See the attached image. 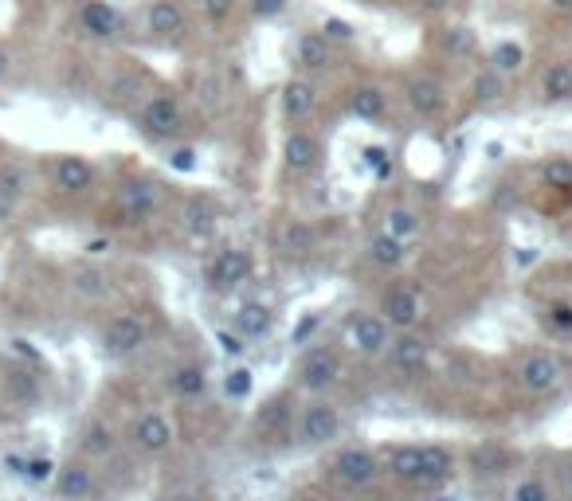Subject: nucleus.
I'll return each mask as SVG.
<instances>
[{
	"instance_id": "nucleus-49",
	"label": "nucleus",
	"mask_w": 572,
	"mask_h": 501,
	"mask_svg": "<svg viewBox=\"0 0 572 501\" xmlns=\"http://www.w3.org/2000/svg\"><path fill=\"white\" fill-rule=\"evenodd\" d=\"M169 165H173L177 173H192V169H196V149H192V145L169 149Z\"/></svg>"
},
{
	"instance_id": "nucleus-50",
	"label": "nucleus",
	"mask_w": 572,
	"mask_h": 501,
	"mask_svg": "<svg viewBox=\"0 0 572 501\" xmlns=\"http://www.w3.org/2000/svg\"><path fill=\"white\" fill-rule=\"evenodd\" d=\"M318 325H322V318H318V314H306V318H302V321H298V325H294L290 341H294V345H310V337L318 333Z\"/></svg>"
},
{
	"instance_id": "nucleus-46",
	"label": "nucleus",
	"mask_w": 572,
	"mask_h": 501,
	"mask_svg": "<svg viewBox=\"0 0 572 501\" xmlns=\"http://www.w3.org/2000/svg\"><path fill=\"white\" fill-rule=\"evenodd\" d=\"M322 36H326L330 44H349V40L357 36V28H353L349 20H341V16H326V20H322Z\"/></svg>"
},
{
	"instance_id": "nucleus-57",
	"label": "nucleus",
	"mask_w": 572,
	"mask_h": 501,
	"mask_svg": "<svg viewBox=\"0 0 572 501\" xmlns=\"http://www.w3.org/2000/svg\"><path fill=\"white\" fill-rule=\"evenodd\" d=\"M302 501H326V498H314V494H310V498H302Z\"/></svg>"
},
{
	"instance_id": "nucleus-60",
	"label": "nucleus",
	"mask_w": 572,
	"mask_h": 501,
	"mask_svg": "<svg viewBox=\"0 0 572 501\" xmlns=\"http://www.w3.org/2000/svg\"><path fill=\"white\" fill-rule=\"evenodd\" d=\"M110 4H114V0H110Z\"/></svg>"
},
{
	"instance_id": "nucleus-2",
	"label": "nucleus",
	"mask_w": 572,
	"mask_h": 501,
	"mask_svg": "<svg viewBox=\"0 0 572 501\" xmlns=\"http://www.w3.org/2000/svg\"><path fill=\"white\" fill-rule=\"evenodd\" d=\"M98 345L106 357L122 361V357H134L149 345V321L138 310H122L114 318H106V325L98 329Z\"/></svg>"
},
{
	"instance_id": "nucleus-59",
	"label": "nucleus",
	"mask_w": 572,
	"mask_h": 501,
	"mask_svg": "<svg viewBox=\"0 0 572 501\" xmlns=\"http://www.w3.org/2000/svg\"><path fill=\"white\" fill-rule=\"evenodd\" d=\"M0 271H4V259H0Z\"/></svg>"
},
{
	"instance_id": "nucleus-29",
	"label": "nucleus",
	"mask_w": 572,
	"mask_h": 501,
	"mask_svg": "<svg viewBox=\"0 0 572 501\" xmlns=\"http://www.w3.org/2000/svg\"><path fill=\"white\" fill-rule=\"evenodd\" d=\"M365 255H369V263H373V267H381V271H396V267L408 259V243H404V239H396V235H388V231H377V235L365 243Z\"/></svg>"
},
{
	"instance_id": "nucleus-26",
	"label": "nucleus",
	"mask_w": 572,
	"mask_h": 501,
	"mask_svg": "<svg viewBox=\"0 0 572 501\" xmlns=\"http://www.w3.org/2000/svg\"><path fill=\"white\" fill-rule=\"evenodd\" d=\"M67 286H71V294L75 298H83V302H106L110 298V274L95 267V263H79V267H71L67 274Z\"/></svg>"
},
{
	"instance_id": "nucleus-20",
	"label": "nucleus",
	"mask_w": 572,
	"mask_h": 501,
	"mask_svg": "<svg viewBox=\"0 0 572 501\" xmlns=\"http://www.w3.org/2000/svg\"><path fill=\"white\" fill-rule=\"evenodd\" d=\"M283 165L290 177H306L322 165V141L306 130H290L283 141Z\"/></svg>"
},
{
	"instance_id": "nucleus-6",
	"label": "nucleus",
	"mask_w": 572,
	"mask_h": 501,
	"mask_svg": "<svg viewBox=\"0 0 572 501\" xmlns=\"http://www.w3.org/2000/svg\"><path fill=\"white\" fill-rule=\"evenodd\" d=\"M44 173L59 196H87L98 181V169L79 153H55V157H48Z\"/></svg>"
},
{
	"instance_id": "nucleus-3",
	"label": "nucleus",
	"mask_w": 572,
	"mask_h": 501,
	"mask_svg": "<svg viewBox=\"0 0 572 501\" xmlns=\"http://www.w3.org/2000/svg\"><path fill=\"white\" fill-rule=\"evenodd\" d=\"M341 376H345V361H341V353L330 349V345L306 349L298 368H294V384H298L302 392H314V396H326L330 388H337Z\"/></svg>"
},
{
	"instance_id": "nucleus-17",
	"label": "nucleus",
	"mask_w": 572,
	"mask_h": 501,
	"mask_svg": "<svg viewBox=\"0 0 572 501\" xmlns=\"http://www.w3.org/2000/svg\"><path fill=\"white\" fill-rule=\"evenodd\" d=\"M384 357H388V365L396 368V372H404V376H420L431 361V341H424L420 333H396L392 341H388V349H384Z\"/></svg>"
},
{
	"instance_id": "nucleus-54",
	"label": "nucleus",
	"mask_w": 572,
	"mask_h": 501,
	"mask_svg": "<svg viewBox=\"0 0 572 501\" xmlns=\"http://www.w3.org/2000/svg\"><path fill=\"white\" fill-rule=\"evenodd\" d=\"M424 12H447L451 8V0H416Z\"/></svg>"
},
{
	"instance_id": "nucleus-9",
	"label": "nucleus",
	"mask_w": 572,
	"mask_h": 501,
	"mask_svg": "<svg viewBox=\"0 0 572 501\" xmlns=\"http://www.w3.org/2000/svg\"><path fill=\"white\" fill-rule=\"evenodd\" d=\"M28 192H32V169L16 157L0 161V228H8L24 212Z\"/></svg>"
},
{
	"instance_id": "nucleus-34",
	"label": "nucleus",
	"mask_w": 572,
	"mask_h": 501,
	"mask_svg": "<svg viewBox=\"0 0 572 501\" xmlns=\"http://www.w3.org/2000/svg\"><path fill=\"white\" fill-rule=\"evenodd\" d=\"M471 466H475V474L498 478V474H506V470L514 466V455H510V447H502V443H482V447L471 451Z\"/></svg>"
},
{
	"instance_id": "nucleus-14",
	"label": "nucleus",
	"mask_w": 572,
	"mask_h": 501,
	"mask_svg": "<svg viewBox=\"0 0 572 501\" xmlns=\"http://www.w3.org/2000/svg\"><path fill=\"white\" fill-rule=\"evenodd\" d=\"M420 314H424V306H420V294L412 286L396 282V286H388L381 294V318L388 321V329L408 333V329L420 325Z\"/></svg>"
},
{
	"instance_id": "nucleus-11",
	"label": "nucleus",
	"mask_w": 572,
	"mask_h": 501,
	"mask_svg": "<svg viewBox=\"0 0 572 501\" xmlns=\"http://www.w3.org/2000/svg\"><path fill=\"white\" fill-rule=\"evenodd\" d=\"M345 341L357 357L373 361V357H384V349L392 341V329H388V321L381 314H353L349 325H345Z\"/></svg>"
},
{
	"instance_id": "nucleus-4",
	"label": "nucleus",
	"mask_w": 572,
	"mask_h": 501,
	"mask_svg": "<svg viewBox=\"0 0 572 501\" xmlns=\"http://www.w3.org/2000/svg\"><path fill=\"white\" fill-rule=\"evenodd\" d=\"M138 130L149 141H177L185 134V110L177 94H149L138 106Z\"/></svg>"
},
{
	"instance_id": "nucleus-38",
	"label": "nucleus",
	"mask_w": 572,
	"mask_h": 501,
	"mask_svg": "<svg viewBox=\"0 0 572 501\" xmlns=\"http://www.w3.org/2000/svg\"><path fill=\"white\" fill-rule=\"evenodd\" d=\"M471 94H475L478 106H494V102H502V94H506V75H498V71L482 67V71L475 75V83H471Z\"/></svg>"
},
{
	"instance_id": "nucleus-44",
	"label": "nucleus",
	"mask_w": 572,
	"mask_h": 501,
	"mask_svg": "<svg viewBox=\"0 0 572 501\" xmlns=\"http://www.w3.org/2000/svg\"><path fill=\"white\" fill-rule=\"evenodd\" d=\"M55 470H59V466H55L51 458H24V470H20V474H24L28 482L44 486V482H51V478H55Z\"/></svg>"
},
{
	"instance_id": "nucleus-31",
	"label": "nucleus",
	"mask_w": 572,
	"mask_h": 501,
	"mask_svg": "<svg viewBox=\"0 0 572 501\" xmlns=\"http://www.w3.org/2000/svg\"><path fill=\"white\" fill-rule=\"evenodd\" d=\"M314 247H318V231L310 228L306 220L283 224V231H279V251H283L286 259H306V255H314Z\"/></svg>"
},
{
	"instance_id": "nucleus-55",
	"label": "nucleus",
	"mask_w": 572,
	"mask_h": 501,
	"mask_svg": "<svg viewBox=\"0 0 572 501\" xmlns=\"http://www.w3.org/2000/svg\"><path fill=\"white\" fill-rule=\"evenodd\" d=\"M110 251V239H91L87 243V255H106Z\"/></svg>"
},
{
	"instance_id": "nucleus-42",
	"label": "nucleus",
	"mask_w": 572,
	"mask_h": 501,
	"mask_svg": "<svg viewBox=\"0 0 572 501\" xmlns=\"http://www.w3.org/2000/svg\"><path fill=\"white\" fill-rule=\"evenodd\" d=\"M443 51H451V55H471L475 51V32L471 28H447V36H443Z\"/></svg>"
},
{
	"instance_id": "nucleus-5",
	"label": "nucleus",
	"mask_w": 572,
	"mask_h": 501,
	"mask_svg": "<svg viewBox=\"0 0 572 501\" xmlns=\"http://www.w3.org/2000/svg\"><path fill=\"white\" fill-rule=\"evenodd\" d=\"M341 435V411L330 400H310L294 419V439L298 447H326Z\"/></svg>"
},
{
	"instance_id": "nucleus-18",
	"label": "nucleus",
	"mask_w": 572,
	"mask_h": 501,
	"mask_svg": "<svg viewBox=\"0 0 572 501\" xmlns=\"http://www.w3.org/2000/svg\"><path fill=\"white\" fill-rule=\"evenodd\" d=\"M404 98H408V106H412V114H420L424 122L431 118H439L443 110H447V87L435 79V75H408V83H404Z\"/></svg>"
},
{
	"instance_id": "nucleus-51",
	"label": "nucleus",
	"mask_w": 572,
	"mask_h": 501,
	"mask_svg": "<svg viewBox=\"0 0 572 501\" xmlns=\"http://www.w3.org/2000/svg\"><path fill=\"white\" fill-rule=\"evenodd\" d=\"M216 345H220V353H224V357H243V353H247L243 337H239V333H228V329H220V333H216Z\"/></svg>"
},
{
	"instance_id": "nucleus-21",
	"label": "nucleus",
	"mask_w": 572,
	"mask_h": 501,
	"mask_svg": "<svg viewBox=\"0 0 572 501\" xmlns=\"http://www.w3.org/2000/svg\"><path fill=\"white\" fill-rule=\"evenodd\" d=\"M189 28V12H185V0H149L145 8V32L157 36V40H173Z\"/></svg>"
},
{
	"instance_id": "nucleus-23",
	"label": "nucleus",
	"mask_w": 572,
	"mask_h": 501,
	"mask_svg": "<svg viewBox=\"0 0 572 501\" xmlns=\"http://www.w3.org/2000/svg\"><path fill=\"white\" fill-rule=\"evenodd\" d=\"M334 63V44L322 36V32H302L294 47H290V67L306 71V75H318Z\"/></svg>"
},
{
	"instance_id": "nucleus-36",
	"label": "nucleus",
	"mask_w": 572,
	"mask_h": 501,
	"mask_svg": "<svg viewBox=\"0 0 572 501\" xmlns=\"http://www.w3.org/2000/svg\"><path fill=\"white\" fill-rule=\"evenodd\" d=\"M420 228H424V220H420V212H412L408 204H392L388 212H384V228L388 235H396V239H412V235H420Z\"/></svg>"
},
{
	"instance_id": "nucleus-45",
	"label": "nucleus",
	"mask_w": 572,
	"mask_h": 501,
	"mask_svg": "<svg viewBox=\"0 0 572 501\" xmlns=\"http://www.w3.org/2000/svg\"><path fill=\"white\" fill-rule=\"evenodd\" d=\"M200 4V12H204V20H212V24H224V20H232L239 8V0H196Z\"/></svg>"
},
{
	"instance_id": "nucleus-40",
	"label": "nucleus",
	"mask_w": 572,
	"mask_h": 501,
	"mask_svg": "<svg viewBox=\"0 0 572 501\" xmlns=\"http://www.w3.org/2000/svg\"><path fill=\"white\" fill-rule=\"evenodd\" d=\"M541 181L557 192H569L572 188V157H549L541 165Z\"/></svg>"
},
{
	"instance_id": "nucleus-48",
	"label": "nucleus",
	"mask_w": 572,
	"mask_h": 501,
	"mask_svg": "<svg viewBox=\"0 0 572 501\" xmlns=\"http://www.w3.org/2000/svg\"><path fill=\"white\" fill-rule=\"evenodd\" d=\"M247 4H251V16H255V20H275V16H283L290 0H247Z\"/></svg>"
},
{
	"instance_id": "nucleus-58",
	"label": "nucleus",
	"mask_w": 572,
	"mask_h": 501,
	"mask_svg": "<svg viewBox=\"0 0 572 501\" xmlns=\"http://www.w3.org/2000/svg\"><path fill=\"white\" fill-rule=\"evenodd\" d=\"M435 501H455V498H435Z\"/></svg>"
},
{
	"instance_id": "nucleus-39",
	"label": "nucleus",
	"mask_w": 572,
	"mask_h": 501,
	"mask_svg": "<svg viewBox=\"0 0 572 501\" xmlns=\"http://www.w3.org/2000/svg\"><path fill=\"white\" fill-rule=\"evenodd\" d=\"M506 501H553V490H549V482H545V478L525 474V478H518V482L510 486Z\"/></svg>"
},
{
	"instance_id": "nucleus-53",
	"label": "nucleus",
	"mask_w": 572,
	"mask_h": 501,
	"mask_svg": "<svg viewBox=\"0 0 572 501\" xmlns=\"http://www.w3.org/2000/svg\"><path fill=\"white\" fill-rule=\"evenodd\" d=\"M12 75V51H8V44H0V83Z\"/></svg>"
},
{
	"instance_id": "nucleus-37",
	"label": "nucleus",
	"mask_w": 572,
	"mask_h": 501,
	"mask_svg": "<svg viewBox=\"0 0 572 501\" xmlns=\"http://www.w3.org/2000/svg\"><path fill=\"white\" fill-rule=\"evenodd\" d=\"M541 94L549 102H572V63H553L541 75Z\"/></svg>"
},
{
	"instance_id": "nucleus-28",
	"label": "nucleus",
	"mask_w": 572,
	"mask_h": 501,
	"mask_svg": "<svg viewBox=\"0 0 572 501\" xmlns=\"http://www.w3.org/2000/svg\"><path fill=\"white\" fill-rule=\"evenodd\" d=\"M349 114H353L357 122H384V114H388V94H384L381 87H373V83L353 87V91H349Z\"/></svg>"
},
{
	"instance_id": "nucleus-7",
	"label": "nucleus",
	"mask_w": 572,
	"mask_h": 501,
	"mask_svg": "<svg viewBox=\"0 0 572 501\" xmlns=\"http://www.w3.org/2000/svg\"><path fill=\"white\" fill-rule=\"evenodd\" d=\"M126 439H130V447L145 458H161L173 451V443H177V431H173V423L161 415V411H142L134 423H130V431H126Z\"/></svg>"
},
{
	"instance_id": "nucleus-33",
	"label": "nucleus",
	"mask_w": 572,
	"mask_h": 501,
	"mask_svg": "<svg viewBox=\"0 0 572 501\" xmlns=\"http://www.w3.org/2000/svg\"><path fill=\"white\" fill-rule=\"evenodd\" d=\"M165 388L177 396V400H196L208 392V372L200 365H177L165 376Z\"/></svg>"
},
{
	"instance_id": "nucleus-30",
	"label": "nucleus",
	"mask_w": 572,
	"mask_h": 501,
	"mask_svg": "<svg viewBox=\"0 0 572 501\" xmlns=\"http://www.w3.org/2000/svg\"><path fill=\"white\" fill-rule=\"evenodd\" d=\"M384 474L388 478H396V482H404V486H412L416 482V474H420V443H396L388 455H384Z\"/></svg>"
},
{
	"instance_id": "nucleus-52",
	"label": "nucleus",
	"mask_w": 572,
	"mask_h": 501,
	"mask_svg": "<svg viewBox=\"0 0 572 501\" xmlns=\"http://www.w3.org/2000/svg\"><path fill=\"white\" fill-rule=\"evenodd\" d=\"M165 501H212L204 490H196V486H185V490H173V494H165Z\"/></svg>"
},
{
	"instance_id": "nucleus-19",
	"label": "nucleus",
	"mask_w": 572,
	"mask_h": 501,
	"mask_svg": "<svg viewBox=\"0 0 572 501\" xmlns=\"http://www.w3.org/2000/svg\"><path fill=\"white\" fill-rule=\"evenodd\" d=\"M294 392H275L263 408L255 411V419H251V431L259 435V439H275V435H286L290 427H294Z\"/></svg>"
},
{
	"instance_id": "nucleus-1",
	"label": "nucleus",
	"mask_w": 572,
	"mask_h": 501,
	"mask_svg": "<svg viewBox=\"0 0 572 501\" xmlns=\"http://www.w3.org/2000/svg\"><path fill=\"white\" fill-rule=\"evenodd\" d=\"M161 208H165V184L157 177L138 173V177H126L118 184V216H122V224L142 228Z\"/></svg>"
},
{
	"instance_id": "nucleus-12",
	"label": "nucleus",
	"mask_w": 572,
	"mask_h": 501,
	"mask_svg": "<svg viewBox=\"0 0 572 501\" xmlns=\"http://www.w3.org/2000/svg\"><path fill=\"white\" fill-rule=\"evenodd\" d=\"M518 384L529 396H549L565 384V365L557 353H529L518 365Z\"/></svg>"
},
{
	"instance_id": "nucleus-22",
	"label": "nucleus",
	"mask_w": 572,
	"mask_h": 501,
	"mask_svg": "<svg viewBox=\"0 0 572 501\" xmlns=\"http://www.w3.org/2000/svg\"><path fill=\"white\" fill-rule=\"evenodd\" d=\"M455 474V451L443 443H424L420 447V474H416V490H439L443 482H451Z\"/></svg>"
},
{
	"instance_id": "nucleus-27",
	"label": "nucleus",
	"mask_w": 572,
	"mask_h": 501,
	"mask_svg": "<svg viewBox=\"0 0 572 501\" xmlns=\"http://www.w3.org/2000/svg\"><path fill=\"white\" fill-rule=\"evenodd\" d=\"M232 325H236V333L243 341H259V337H267L275 329V310L267 302H243L232 314Z\"/></svg>"
},
{
	"instance_id": "nucleus-16",
	"label": "nucleus",
	"mask_w": 572,
	"mask_h": 501,
	"mask_svg": "<svg viewBox=\"0 0 572 501\" xmlns=\"http://www.w3.org/2000/svg\"><path fill=\"white\" fill-rule=\"evenodd\" d=\"M79 28L91 36V40H118L126 32V16L110 4V0H83L79 4Z\"/></svg>"
},
{
	"instance_id": "nucleus-24",
	"label": "nucleus",
	"mask_w": 572,
	"mask_h": 501,
	"mask_svg": "<svg viewBox=\"0 0 572 501\" xmlns=\"http://www.w3.org/2000/svg\"><path fill=\"white\" fill-rule=\"evenodd\" d=\"M279 110L286 122H306L318 110V87L310 79H290L279 91Z\"/></svg>"
},
{
	"instance_id": "nucleus-41",
	"label": "nucleus",
	"mask_w": 572,
	"mask_h": 501,
	"mask_svg": "<svg viewBox=\"0 0 572 501\" xmlns=\"http://www.w3.org/2000/svg\"><path fill=\"white\" fill-rule=\"evenodd\" d=\"M251 388H255V380H251V368H228V376H224V396L228 400H247L251 396Z\"/></svg>"
},
{
	"instance_id": "nucleus-32",
	"label": "nucleus",
	"mask_w": 572,
	"mask_h": 501,
	"mask_svg": "<svg viewBox=\"0 0 572 501\" xmlns=\"http://www.w3.org/2000/svg\"><path fill=\"white\" fill-rule=\"evenodd\" d=\"M114 451H118V435H114L102 419H91V423L79 431V455L83 458L95 462V458H110Z\"/></svg>"
},
{
	"instance_id": "nucleus-35",
	"label": "nucleus",
	"mask_w": 572,
	"mask_h": 501,
	"mask_svg": "<svg viewBox=\"0 0 572 501\" xmlns=\"http://www.w3.org/2000/svg\"><path fill=\"white\" fill-rule=\"evenodd\" d=\"M486 67L490 71H498V75H518L525 67V47L514 44V40H498V44L490 47V55H486Z\"/></svg>"
},
{
	"instance_id": "nucleus-47",
	"label": "nucleus",
	"mask_w": 572,
	"mask_h": 501,
	"mask_svg": "<svg viewBox=\"0 0 572 501\" xmlns=\"http://www.w3.org/2000/svg\"><path fill=\"white\" fill-rule=\"evenodd\" d=\"M361 161L377 173V177H388L392 173V161H388V149H381V145H369L365 153H361Z\"/></svg>"
},
{
	"instance_id": "nucleus-15",
	"label": "nucleus",
	"mask_w": 572,
	"mask_h": 501,
	"mask_svg": "<svg viewBox=\"0 0 572 501\" xmlns=\"http://www.w3.org/2000/svg\"><path fill=\"white\" fill-rule=\"evenodd\" d=\"M251 271H255V263H251V255L243 247H224V251L212 255L204 278H208L212 290H236V286H243L251 278Z\"/></svg>"
},
{
	"instance_id": "nucleus-8",
	"label": "nucleus",
	"mask_w": 572,
	"mask_h": 501,
	"mask_svg": "<svg viewBox=\"0 0 572 501\" xmlns=\"http://www.w3.org/2000/svg\"><path fill=\"white\" fill-rule=\"evenodd\" d=\"M0 396L16 411H36L44 404V376L28 365H8L0 376Z\"/></svg>"
},
{
	"instance_id": "nucleus-25",
	"label": "nucleus",
	"mask_w": 572,
	"mask_h": 501,
	"mask_svg": "<svg viewBox=\"0 0 572 501\" xmlns=\"http://www.w3.org/2000/svg\"><path fill=\"white\" fill-rule=\"evenodd\" d=\"M181 224L189 231L192 239H208L216 224H220V208H216V200L212 196H189L185 204H181Z\"/></svg>"
},
{
	"instance_id": "nucleus-43",
	"label": "nucleus",
	"mask_w": 572,
	"mask_h": 501,
	"mask_svg": "<svg viewBox=\"0 0 572 501\" xmlns=\"http://www.w3.org/2000/svg\"><path fill=\"white\" fill-rule=\"evenodd\" d=\"M545 325L553 329V333H572V302H553V306H545Z\"/></svg>"
},
{
	"instance_id": "nucleus-13",
	"label": "nucleus",
	"mask_w": 572,
	"mask_h": 501,
	"mask_svg": "<svg viewBox=\"0 0 572 501\" xmlns=\"http://www.w3.org/2000/svg\"><path fill=\"white\" fill-rule=\"evenodd\" d=\"M334 474L349 490H369L384 474V466L369 447H345V451H337L334 458Z\"/></svg>"
},
{
	"instance_id": "nucleus-56",
	"label": "nucleus",
	"mask_w": 572,
	"mask_h": 501,
	"mask_svg": "<svg viewBox=\"0 0 572 501\" xmlns=\"http://www.w3.org/2000/svg\"><path fill=\"white\" fill-rule=\"evenodd\" d=\"M569 501H572V470H569Z\"/></svg>"
},
{
	"instance_id": "nucleus-10",
	"label": "nucleus",
	"mask_w": 572,
	"mask_h": 501,
	"mask_svg": "<svg viewBox=\"0 0 572 501\" xmlns=\"http://www.w3.org/2000/svg\"><path fill=\"white\" fill-rule=\"evenodd\" d=\"M51 486H55V498L59 501H95L98 470L91 466V458H83V455L67 458V462L55 470Z\"/></svg>"
}]
</instances>
